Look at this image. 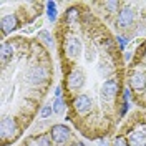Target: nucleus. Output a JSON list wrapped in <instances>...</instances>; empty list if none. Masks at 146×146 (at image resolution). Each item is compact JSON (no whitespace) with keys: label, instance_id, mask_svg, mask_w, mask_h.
I'll use <instances>...</instances> for the list:
<instances>
[{"label":"nucleus","instance_id":"nucleus-1","mask_svg":"<svg viewBox=\"0 0 146 146\" xmlns=\"http://www.w3.org/2000/svg\"><path fill=\"white\" fill-rule=\"evenodd\" d=\"M17 135V123L13 118H3L0 123V138L9 139Z\"/></svg>","mask_w":146,"mask_h":146},{"label":"nucleus","instance_id":"nucleus-2","mask_svg":"<svg viewBox=\"0 0 146 146\" xmlns=\"http://www.w3.org/2000/svg\"><path fill=\"white\" fill-rule=\"evenodd\" d=\"M65 48H66V55L70 58H76L82 52V42L76 36H68V40L65 43Z\"/></svg>","mask_w":146,"mask_h":146},{"label":"nucleus","instance_id":"nucleus-3","mask_svg":"<svg viewBox=\"0 0 146 146\" xmlns=\"http://www.w3.org/2000/svg\"><path fill=\"white\" fill-rule=\"evenodd\" d=\"M116 93H118V83L115 82V80H106V82L103 83V86H101V96L106 101L113 100Z\"/></svg>","mask_w":146,"mask_h":146},{"label":"nucleus","instance_id":"nucleus-4","mask_svg":"<svg viewBox=\"0 0 146 146\" xmlns=\"http://www.w3.org/2000/svg\"><path fill=\"white\" fill-rule=\"evenodd\" d=\"M73 108L78 113H88L91 110V100L86 95H78L75 100H73Z\"/></svg>","mask_w":146,"mask_h":146},{"label":"nucleus","instance_id":"nucleus-5","mask_svg":"<svg viewBox=\"0 0 146 146\" xmlns=\"http://www.w3.org/2000/svg\"><path fill=\"white\" fill-rule=\"evenodd\" d=\"M52 138L56 143H65L68 138H70V129L65 126V125H55L52 128Z\"/></svg>","mask_w":146,"mask_h":146},{"label":"nucleus","instance_id":"nucleus-6","mask_svg":"<svg viewBox=\"0 0 146 146\" xmlns=\"http://www.w3.org/2000/svg\"><path fill=\"white\" fill-rule=\"evenodd\" d=\"M129 86L133 90H145L146 88V73L143 72H135L131 76H129Z\"/></svg>","mask_w":146,"mask_h":146},{"label":"nucleus","instance_id":"nucleus-7","mask_svg":"<svg viewBox=\"0 0 146 146\" xmlns=\"http://www.w3.org/2000/svg\"><path fill=\"white\" fill-rule=\"evenodd\" d=\"M18 25L17 22V17L15 15H5V17H2L0 20V27H2V32L3 33H10L12 30H15Z\"/></svg>","mask_w":146,"mask_h":146},{"label":"nucleus","instance_id":"nucleus-8","mask_svg":"<svg viewBox=\"0 0 146 146\" xmlns=\"http://www.w3.org/2000/svg\"><path fill=\"white\" fill-rule=\"evenodd\" d=\"M83 83H85V78H83V73L80 70H73L70 73V76H68V85H70V88L72 90H78V88H82Z\"/></svg>","mask_w":146,"mask_h":146},{"label":"nucleus","instance_id":"nucleus-9","mask_svg":"<svg viewBox=\"0 0 146 146\" xmlns=\"http://www.w3.org/2000/svg\"><path fill=\"white\" fill-rule=\"evenodd\" d=\"M133 18H135V13H133V10L131 9H123L121 12L118 13V23L119 27H128V25H131V22H133Z\"/></svg>","mask_w":146,"mask_h":146},{"label":"nucleus","instance_id":"nucleus-10","mask_svg":"<svg viewBox=\"0 0 146 146\" xmlns=\"http://www.w3.org/2000/svg\"><path fill=\"white\" fill-rule=\"evenodd\" d=\"M28 78H30L32 83H42L46 78L45 68H43V66H35V68H32V72L28 73Z\"/></svg>","mask_w":146,"mask_h":146},{"label":"nucleus","instance_id":"nucleus-11","mask_svg":"<svg viewBox=\"0 0 146 146\" xmlns=\"http://www.w3.org/2000/svg\"><path fill=\"white\" fill-rule=\"evenodd\" d=\"M129 145L131 146H146V135L143 131H133L129 136Z\"/></svg>","mask_w":146,"mask_h":146},{"label":"nucleus","instance_id":"nucleus-12","mask_svg":"<svg viewBox=\"0 0 146 146\" xmlns=\"http://www.w3.org/2000/svg\"><path fill=\"white\" fill-rule=\"evenodd\" d=\"M12 55H13V48H12V45L3 42L2 46H0V58H2V65H7V62L12 58Z\"/></svg>","mask_w":146,"mask_h":146},{"label":"nucleus","instance_id":"nucleus-13","mask_svg":"<svg viewBox=\"0 0 146 146\" xmlns=\"http://www.w3.org/2000/svg\"><path fill=\"white\" fill-rule=\"evenodd\" d=\"M46 15L50 22L56 20V3L55 2H46Z\"/></svg>","mask_w":146,"mask_h":146},{"label":"nucleus","instance_id":"nucleus-14","mask_svg":"<svg viewBox=\"0 0 146 146\" xmlns=\"http://www.w3.org/2000/svg\"><path fill=\"white\" fill-rule=\"evenodd\" d=\"M38 38H40L46 46H53V38L50 36L48 32H45V30H43V32H40V33H38Z\"/></svg>","mask_w":146,"mask_h":146},{"label":"nucleus","instance_id":"nucleus-15","mask_svg":"<svg viewBox=\"0 0 146 146\" xmlns=\"http://www.w3.org/2000/svg\"><path fill=\"white\" fill-rule=\"evenodd\" d=\"M63 110H65L63 100H62V98H56L55 103H53V111H55V113H58V115H62V113H63Z\"/></svg>","mask_w":146,"mask_h":146},{"label":"nucleus","instance_id":"nucleus-16","mask_svg":"<svg viewBox=\"0 0 146 146\" xmlns=\"http://www.w3.org/2000/svg\"><path fill=\"white\" fill-rule=\"evenodd\" d=\"M105 7L108 9V12H110V13H113V12H118L119 3L116 2V0H113V2H105Z\"/></svg>","mask_w":146,"mask_h":146},{"label":"nucleus","instance_id":"nucleus-17","mask_svg":"<svg viewBox=\"0 0 146 146\" xmlns=\"http://www.w3.org/2000/svg\"><path fill=\"white\" fill-rule=\"evenodd\" d=\"M52 111H53V108H52L50 105H46V106H43V108H42V113H40V116H42V118H48V116L52 115Z\"/></svg>","mask_w":146,"mask_h":146},{"label":"nucleus","instance_id":"nucleus-18","mask_svg":"<svg viewBox=\"0 0 146 146\" xmlns=\"http://www.w3.org/2000/svg\"><path fill=\"white\" fill-rule=\"evenodd\" d=\"M76 15H78V10L72 9L70 12H68V15H66V20H68L70 23H75V18H76Z\"/></svg>","mask_w":146,"mask_h":146},{"label":"nucleus","instance_id":"nucleus-19","mask_svg":"<svg viewBox=\"0 0 146 146\" xmlns=\"http://www.w3.org/2000/svg\"><path fill=\"white\" fill-rule=\"evenodd\" d=\"M50 145H52V141H50L48 136H40L38 138V146H50Z\"/></svg>","mask_w":146,"mask_h":146},{"label":"nucleus","instance_id":"nucleus-20","mask_svg":"<svg viewBox=\"0 0 146 146\" xmlns=\"http://www.w3.org/2000/svg\"><path fill=\"white\" fill-rule=\"evenodd\" d=\"M113 146H128V143H126V139H125L123 136H118L116 139H115Z\"/></svg>","mask_w":146,"mask_h":146},{"label":"nucleus","instance_id":"nucleus-21","mask_svg":"<svg viewBox=\"0 0 146 146\" xmlns=\"http://www.w3.org/2000/svg\"><path fill=\"white\" fill-rule=\"evenodd\" d=\"M116 38H118V42H119V46H121V48H125V45H126V38H125V36H121V35H118Z\"/></svg>","mask_w":146,"mask_h":146},{"label":"nucleus","instance_id":"nucleus-22","mask_svg":"<svg viewBox=\"0 0 146 146\" xmlns=\"http://www.w3.org/2000/svg\"><path fill=\"white\" fill-rule=\"evenodd\" d=\"M55 95H56V98H60V95H62V88H60V86L55 90Z\"/></svg>","mask_w":146,"mask_h":146},{"label":"nucleus","instance_id":"nucleus-23","mask_svg":"<svg viewBox=\"0 0 146 146\" xmlns=\"http://www.w3.org/2000/svg\"><path fill=\"white\" fill-rule=\"evenodd\" d=\"M98 146H106V143H105V141H100V145Z\"/></svg>","mask_w":146,"mask_h":146},{"label":"nucleus","instance_id":"nucleus-24","mask_svg":"<svg viewBox=\"0 0 146 146\" xmlns=\"http://www.w3.org/2000/svg\"><path fill=\"white\" fill-rule=\"evenodd\" d=\"M75 146H85V145H83V143H78V145H75Z\"/></svg>","mask_w":146,"mask_h":146},{"label":"nucleus","instance_id":"nucleus-25","mask_svg":"<svg viewBox=\"0 0 146 146\" xmlns=\"http://www.w3.org/2000/svg\"><path fill=\"white\" fill-rule=\"evenodd\" d=\"M145 56H146V53H145Z\"/></svg>","mask_w":146,"mask_h":146}]
</instances>
